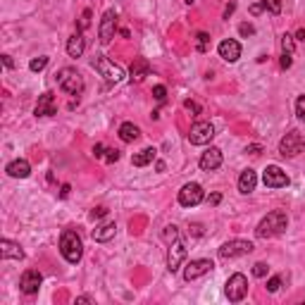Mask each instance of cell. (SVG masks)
<instances>
[{
  "label": "cell",
  "mask_w": 305,
  "mask_h": 305,
  "mask_svg": "<svg viewBox=\"0 0 305 305\" xmlns=\"http://www.w3.org/2000/svg\"><path fill=\"white\" fill-rule=\"evenodd\" d=\"M286 226H289L286 213H284V210H274V213H269L267 217H262V222L258 224L255 234H258L260 239H274V236L286 231Z\"/></svg>",
  "instance_id": "cell-1"
},
{
  "label": "cell",
  "mask_w": 305,
  "mask_h": 305,
  "mask_svg": "<svg viewBox=\"0 0 305 305\" xmlns=\"http://www.w3.org/2000/svg\"><path fill=\"white\" fill-rule=\"evenodd\" d=\"M60 253H62V258H65L67 262H72V265H77L81 260L84 243H81L79 234L74 229H65L62 231V236H60Z\"/></svg>",
  "instance_id": "cell-2"
},
{
  "label": "cell",
  "mask_w": 305,
  "mask_h": 305,
  "mask_svg": "<svg viewBox=\"0 0 305 305\" xmlns=\"http://www.w3.org/2000/svg\"><path fill=\"white\" fill-rule=\"evenodd\" d=\"M91 67L105 81H110V84H120V81L124 79V69H122L120 65H115L110 57H105V55H95V57L91 60Z\"/></svg>",
  "instance_id": "cell-3"
},
{
  "label": "cell",
  "mask_w": 305,
  "mask_h": 305,
  "mask_svg": "<svg viewBox=\"0 0 305 305\" xmlns=\"http://www.w3.org/2000/svg\"><path fill=\"white\" fill-rule=\"evenodd\" d=\"M57 86L65 93H69V95H81V91H84V77L74 67H65V69L57 72Z\"/></svg>",
  "instance_id": "cell-4"
},
{
  "label": "cell",
  "mask_w": 305,
  "mask_h": 305,
  "mask_svg": "<svg viewBox=\"0 0 305 305\" xmlns=\"http://www.w3.org/2000/svg\"><path fill=\"white\" fill-rule=\"evenodd\" d=\"M305 150V138L298 131H289L281 141H279V153L284 158H296Z\"/></svg>",
  "instance_id": "cell-5"
},
{
  "label": "cell",
  "mask_w": 305,
  "mask_h": 305,
  "mask_svg": "<svg viewBox=\"0 0 305 305\" xmlns=\"http://www.w3.org/2000/svg\"><path fill=\"white\" fill-rule=\"evenodd\" d=\"M224 293H226V298H229L231 303H241V301L246 298V293H248V279L243 277L241 272L231 274L229 281H226Z\"/></svg>",
  "instance_id": "cell-6"
},
{
  "label": "cell",
  "mask_w": 305,
  "mask_h": 305,
  "mask_svg": "<svg viewBox=\"0 0 305 305\" xmlns=\"http://www.w3.org/2000/svg\"><path fill=\"white\" fill-rule=\"evenodd\" d=\"M253 246L251 241H243V239H234V241H226L224 246L219 248V258L222 260H234V258H241V255H248L253 253Z\"/></svg>",
  "instance_id": "cell-7"
},
{
  "label": "cell",
  "mask_w": 305,
  "mask_h": 305,
  "mask_svg": "<svg viewBox=\"0 0 305 305\" xmlns=\"http://www.w3.org/2000/svg\"><path fill=\"white\" fill-rule=\"evenodd\" d=\"M215 138V127L210 122H196L193 127H191V131H188V141L193 143V146H205V143H210Z\"/></svg>",
  "instance_id": "cell-8"
},
{
  "label": "cell",
  "mask_w": 305,
  "mask_h": 305,
  "mask_svg": "<svg viewBox=\"0 0 305 305\" xmlns=\"http://www.w3.org/2000/svg\"><path fill=\"white\" fill-rule=\"evenodd\" d=\"M203 198H205V191H203L200 184H186L184 188L179 191V203H181L184 208H193V205L203 203Z\"/></svg>",
  "instance_id": "cell-9"
},
{
  "label": "cell",
  "mask_w": 305,
  "mask_h": 305,
  "mask_svg": "<svg viewBox=\"0 0 305 305\" xmlns=\"http://www.w3.org/2000/svg\"><path fill=\"white\" fill-rule=\"evenodd\" d=\"M117 34V14L115 10H107L100 19V27H98V36H100V43H110Z\"/></svg>",
  "instance_id": "cell-10"
},
{
  "label": "cell",
  "mask_w": 305,
  "mask_h": 305,
  "mask_svg": "<svg viewBox=\"0 0 305 305\" xmlns=\"http://www.w3.org/2000/svg\"><path fill=\"white\" fill-rule=\"evenodd\" d=\"M41 281H43V274H41L39 269H27L19 277V291L27 293V296H34V293H39Z\"/></svg>",
  "instance_id": "cell-11"
},
{
  "label": "cell",
  "mask_w": 305,
  "mask_h": 305,
  "mask_svg": "<svg viewBox=\"0 0 305 305\" xmlns=\"http://www.w3.org/2000/svg\"><path fill=\"white\" fill-rule=\"evenodd\" d=\"M186 258V243L181 239H176L170 243V253H167V269L170 272H176L179 269V265L184 262Z\"/></svg>",
  "instance_id": "cell-12"
},
{
  "label": "cell",
  "mask_w": 305,
  "mask_h": 305,
  "mask_svg": "<svg viewBox=\"0 0 305 305\" xmlns=\"http://www.w3.org/2000/svg\"><path fill=\"white\" fill-rule=\"evenodd\" d=\"M262 181H265V186H269V188H284V186H289V176H286V172H284L281 167L269 165L265 170V174H262Z\"/></svg>",
  "instance_id": "cell-13"
},
{
  "label": "cell",
  "mask_w": 305,
  "mask_h": 305,
  "mask_svg": "<svg viewBox=\"0 0 305 305\" xmlns=\"http://www.w3.org/2000/svg\"><path fill=\"white\" fill-rule=\"evenodd\" d=\"M213 267L215 265L210 262V260H191V262L186 265V269H184V279H186V281H193V279L208 274Z\"/></svg>",
  "instance_id": "cell-14"
},
{
  "label": "cell",
  "mask_w": 305,
  "mask_h": 305,
  "mask_svg": "<svg viewBox=\"0 0 305 305\" xmlns=\"http://www.w3.org/2000/svg\"><path fill=\"white\" fill-rule=\"evenodd\" d=\"M217 53H219V57L224 60V62H236L241 57V43L234 39H226L219 43V48H217Z\"/></svg>",
  "instance_id": "cell-15"
},
{
  "label": "cell",
  "mask_w": 305,
  "mask_h": 305,
  "mask_svg": "<svg viewBox=\"0 0 305 305\" xmlns=\"http://www.w3.org/2000/svg\"><path fill=\"white\" fill-rule=\"evenodd\" d=\"M222 165V150L219 148H208L203 155H200V170L203 172H213Z\"/></svg>",
  "instance_id": "cell-16"
},
{
  "label": "cell",
  "mask_w": 305,
  "mask_h": 305,
  "mask_svg": "<svg viewBox=\"0 0 305 305\" xmlns=\"http://www.w3.org/2000/svg\"><path fill=\"white\" fill-rule=\"evenodd\" d=\"M148 74H150V62H148L146 57H136V60L131 62V69H129V79H131V84H141Z\"/></svg>",
  "instance_id": "cell-17"
},
{
  "label": "cell",
  "mask_w": 305,
  "mask_h": 305,
  "mask_svg": "<svg viewBox=\"0 0 305 305\" xmlns=\"http://www.w3.org/2000/svg\"><path fill=\"white\" fill-rule=\"evenodd\" d=\"M36 117H50L57 112V103H55V95L53 93H43L39 98V103H36Z\"/></svg>",
  "instance_id": "cell-18"
},
{
  "label": "cell",
  "mask_w": 305,
  "mask_h": 305,
  "mask_svg": "<svg viewBox=\"0 0 305 305\" xmlns=\"http://www.w3.org/2000/svg\"><path fill=\"white\" fill-rule=\"evenodd\" d=\"M0 258L2 260H22L24 258V251L19 248V243H14L10 239L0 241Z\"/></svg>",
  "instance_id": "cell-19"
},
{
  "label": "cell",
  "mask_w": 305,
  "mask_h": 305,
  "mask_svg": "<svg viewBox=\"0 0 305 305\" xmlns=\"http://www.w3.org/2000/svg\"><path fill=\"white\" fill-rule=\"evenodd\" d=\"M115 231H117V224H115V222H103V224H98L93 229L91 236H93V241H98V243H107V241L115 239Z\"/></svg>",
  "instance_id": "cell-20"
},
{
  "label": "cell",
  "mask_w": 305,
  "mask_h": 305,
  "mask_svg": "<svg viewBox=\"0 0 305 305\" xmlns=\"http://www.w3.org/2000/svg\"><path fill=\"white\" fill-rule=\"evenodd\" d=\"M7 174L14 176V179H27L29 174H31V165H29L27 160H12L7 165Z\"/></svg>",
  "instance_id": "cell-21"
},
{
  "label": "cell",
  "mask_w": 305,
  "mask_h": 305,
  "mask_svg": "<svg viewBox=\"0 0 305 305\" xmlns=\"http://www.w3.org/2000/svg\"><path fill=\"white\" fill-rule=\"evenodd\" d=\"M255 186H258V174L253 170H243L239 176V191L241 193H253Z\"/></svg>",
  "instance_id": "cell-22"
},
{
  "label": "cell",
  "mask_w": 305,
  "mask_h": 305,
  "mask_svg": "<svg viewBox=\"0 0 305 305\" xmlns=\"http://www.w3.org/2000/svg\"><path fill=\"white\" fill-rule=\"evenodd\" d=\"M86 50V39H84V34H74L72 39L67 41V53L69 57H81Z\"/></svg>",
  "instance_id": "cell-23"
},
{
  "label": "cell",
  "mask_w": 305,
  "mask_h": 305,
  "mask_svg": "<svg viewBox=\"0 0 305 305\" xmlns=\"http://www.w3.org/2000/svg\"><path fill=\"white\" fill-rule=\"evenodd\" d=\"M155 155H158L155 148H143L141 153H136V155L131 158V165L133 167H146V165H150V162L155 160Z\"/></svg>",
  "instance_id": "cell-24"
},
{
  "label": "cell",
  "mask_w": 305,
  "mask_h": 305,
  "mask_svg": "<svg viewBox=\"0 0 305 305\" xmlns=\"http://www.w3.org/2000/svg\"><path fill=\"white\" fill-rule=\"evenodd\" d=\"M138 136H141V129H138L136 124H131V122H124L120 127V138L124 143H133Z\"/></svg>",
  "instance_id": "cell-25"
},
{
  "label": "cell",
  "mask_w": 305,
  "mask_h": 305,
  "mask_svg": "<svg viewBox=\"0 0 305 305\" xmlns=\"http://www.w3.org/2000/svg\"><path fill=\"white\" fill-rule=\"evenodd\" d=\"M293 50H296L293 36L291 34H284V36H281V55H293Z\"/></svg>",
  "instance_id": "cell-26"
},
{
  "label": "cell",
  "mask_w": 305,
  "mask_h": 305,
  "mask_svg": "<svg viewBox=\"0 0 305 305\" xmlns=\"http://www.w3.org/2000/svg\"><path fill=\"white\" fill-rule=\"evenodd\" d=\"M208 48H210V36L205 31H200L198 36H196V50L198 53H208Z\"/></svg>",
  "instance_id": "cell-27"
},
{
  "label": "cell",
  "mask_w": 305,
  "mask_h": 305,
  "mask_svg": "<svg viewBox=\"0 0 305 305\" xmlns=\"http://www.w3.org/2000/svg\"><path fill=\"white\" fill-rule=\"evenodd\" d=\"M162 239L167 241V243H172V241H176V239H179V229H176V226H174V224L165 226V229H162Z\"/></svg>",
  "instance_id": "cell-28"
},
{
  "label": "cell",
  "mask_w": 305,
  "mask_h": 305,
  "mask_svg": "<svg viewBox=\"0 0 305 305\" xmlns=\"http://www.w3.org/2000/svg\"><path fill=\"white\" fill-rule=\"evenodd\" d=\"M45 65H48V57H36V60L29 62V69L31 72H41V69H45Z\"/></svg>",
  "instance_id": "cell-29"
},
{
  "label": "cell",
  "mask_w": 305,
  "mask_h": 305,
  "mask_svg": "<svg viewBox=\"0 0 305 305\" xmlns=\"http://www.w3.org/2000/svg\"><path fill=\"white\" fill-rule=\"evenodd\" d=\"M265 10H269L272 14H279L281 12V0H262Z\"/></svg>",
  "instance_id": "cell-30"
},
{
  "label": "cell",
  "mask_w": 305,
  "mask_h": 305,
  "mask_svg": "<svg viewBox=\"0 0 305 305\" xmlns=\"http://www.w3.org/2000/svg\"><path fill=\"white\" fill-rule=\"evenodd\" d=\"M267 272H269V267H267L265 262H255V265H253V274H255L258 279L267 277Z\"/></svg>",
  "instance_id": "cell-31"
},
{
  "label": "cell",
  "mask_w": 305,
  "mask_h": 305,
  "mask_svg": "<svg viewBox=\"0 0 305 305\" xmlns=\"http://www.w3.org/2000/svg\"><path fill=\"white\" fill-rule=\"evenodd\" d=\"M153 98H155L158 103H165V100H167V88H165V86H155V88H153Z\"/></svg>",
  "instance_id": "cell-32"
},
{
  "label": "cell",
  "mask_w": 305,
  "mask_h": 305,
  "mask_svg": "<svg viewBox=\"0 0 305 305\" xmlns=\"http://www.w3.org/2000/svg\"><path fill=\"white\" fill-rule=\"evenodd\" d=\"M296 115H298V120L305 122V95H301V98L296 100Z\"/></svg>",
  "instance_id": "cell-33"
},
{
  "label": "cell",
  "mask_w": 305,
  "mask_h": 305,
  "mask_svg": "<svg viewBox=\"0 0 305 305\" xmlns=\"http://www.w3.org/2000/svg\"><path fill=\"white\" fill-rule=\"evenodd\" d=\"M279 286H281V277H272L269 281H267V291L269 293H277Z\"/></svg>",
  "instance_id": "cell-34"
},
{
  "label": "cell",
  "mask_w": 305,
  "mask_h": 305,
  "mask_svg": "<svg viewBox=\"0 0 305 305\" xmlns=\"http://www.w3.org/2000/svg\"><path fill=\"white\" fill-rule=\"evenodd\" d=\"M120 160V150L117 148H107L105 150V162H117Z\"/></svg>",
  "instance_id": "cell-35"
},
{
  "label": "cell",
  "mask_w": 305,
  "mask_h": 305,
  "mask_svg": "<svg viewBox=\"0 0 305 305\" xmlns=\"http://www.w3.org/2000/svg\"><path fill=\"white\" fill-rule=\"evenodd\" d=\"M239 34H241V36H253V34H255V29H253V24L243 22V24L239 27Z\"/></svg>",
  "instance_id": "cell-36"
},
{
  "label": "cell",
  "mask_w": 305,
  "mask_h": 305,
  "mask_svg": "<svg viewBox=\"0 0 305 305\" xmlns=\"http://www.w3.org/2000/svg\"><path fill=\"white\" fill-rule=\"evenodd\" d=\"M184 107L188 110V112H193V115H198L200 112V105L198 103H193V100H184Z\"/></svg>",
  "instance_id": "cell-37"
},
{
  "label": "cell",
  "mask_w": 305,
  "mask_h": 305,
  "mask_svg": "<svg viewBox=\"0 0 305 305\" xmlns=\"http://www.w3.org/2000/svg\"><path fill=\"white\" fill-rule=\"evenodd\" d=\"M279 65H281V69H289V67L293 65V55H281Z\"/></svg>",
  "instance_id": "cell-38"
},
{
  "label": "cell",
  "mask_w": 305,
  "mask_h": 305,
  "mask_svg": "<svg viewBox=\"0 0 305 305\" xmlns=\"http://www.w3.org/2000/svg\"><path fill=\"white\" fill-rule=\"evenodd\" d=\"M193 236H203V224H191V229H188Z\"/></svg>",
  "instance_id": "cell-39"
},
{
  "label": "cell",
  "mask_w": 305,
  "mask_h": 305,
  "mask_svg": "<svg viewBox=\"0 0 305 305\" xmlns=\"http://www.w3.org/2000/svg\"><path fill=\"white\" fill-rule=\"evenodd\" d=\"M105 215H107L105 208H95V210L91 213V217H93V219H98V217H105Z\"/></svg>",
  "instance_id": "cell-40"
},
{
  "label": "cell",
  "mask_w": 305,
  "mask_h": 305,
  "mask_svg": "<svg viewBox=\"0 0 305 305\" xmlns=\"http://www.w3.org/2000/svg\"><path fill=\"white\" fill-rule=\"evenodd\" d=\"M93 158H105V155H103V146H100V143H95V148H93Z\"/></svg>",
  "instance_id": "cell-41"
},
{
  "label": "cell",
  "mask_w": 305,
  "mask_h": 305,
  "mask_svg": "<svg viewBox=\"0 0 305 305\" xmlns=\"http://www.w3.org/2000/svg\"><path fill=\"white\" fill-rule=\"evenodd\" d=\"M2 62H5V67H7V69H12V67H14V62H12V57H10V55H2Z\"/></svg>",
  "instance_id": "cell-42"
},
{
  "label": "cell",
  "mask_w": 305,
  "mask_h": 305,
  "mask_svg": "<svg viewBox=\"0 0 305 305\" xmlns=\"http://www.w3.org/2000/svg\"><path fill=\"white\" fill-rule=\"evenodd\" d=\"M219 200H222V196H219V193H213V196L208 198V203H210V205H217Z\"/></svg>",
  "instance_id": "cell-43"
},
{
  "label": "cell",
  "mask_w": 305,
  "mask_h": 305,
  "mask_svg": "<svg viewBox=\"0 0 305 305\" xmlns=\"http://www.w3.org/2000/svg\"><path fill=\"white\" fill-rule=\"evenodd\" d=\"M77 303H93V298H91V296H79V298H77Z\"/></svg>",
  "instance_id": "cell-44"
},
{
  "label": "cell",
  "mask_w": 305,
  "mask_h": 305,
  "mask_svg": "<svg viewBox=\"0 0 305 305\" xmlns=\"http://www.w3.org/2000/svg\"><path fill=\"white\" fill-rule=\"evenodd\" d=\"M262 7H265V5H251V12L253 14H260V12H262Z\"/></svg>",
  "instance_id": "cell-45"
},
{
  "label": "cell",
  "mask_w": 305,
  "mask_h": 305,
  "mask_svg": "<svg viewBox=\"0 0 305 305\" xmlns=\"http://www.w3.org/2000/svg\"><path fill=\"white\" fill-rule=\"evenodd\" d=\"M234 7H236V5H234V2H229V5L224 7V17H229V14L234 12Z\"/></svg>",
  "instance_id": "cell-46"
},
{
  "label": "cell",
  "mask_w": 305,
  "mask_h": 305,
  "mask_svg": "<svg viewBox=\"0 0 305 305\" xmlns=\"http://www.w3.org/2000/svg\"><path fill=\"white\" fill-rule=\"evenodd\" d=\"M260 150H262V148H260V146H251V148H248V150H246V153H253V155H260Z\"/></svg>",
  "instance_id": "cell-47"
},
{
  "label": "cell",
  "mask_w": 305,
  "mask_h": 305,
  "mask_svg": "<svg viewBox=\"0 0 305 305\" xmlns=\"http://www.w3.org/2000/svg\"><path fill=\"white\" fill-rule=\"evenodd\" d=\"M60 196H62V198H67V196H69V186H62V191H60Z\"/></svg>",
  "instance_id": "cell-48"
},
{
  "label": "cell",
  "mask_w": 305,
  "mask_h": 305,
  "mask_svg": "<svg viewBox=\"0 0 305 305\" xmlns=\"http://www.w3.org/2000/svg\"><path fill=\"white\" fill-rule=\"evenodd\" d=\"M298 39L305 41V29H301V31H298Z\"/></svg>",
  "instance_id": "cell-49"
},
{
  "label": "cell",
  "mask_w": 305,
  "mask_h": 305,
  "mask_svg": "<svg viewBox=\"0 0 305 305\" xmlns=\"http://www.w3.org/2000/svg\"><path fill=\"white\" fill-rule=\"evenodd\" d=\"M184 2H188V5H191V2H193V0H184Z\"/></svg>",
  "instance_id": "cell-50"
}]
</instances>
